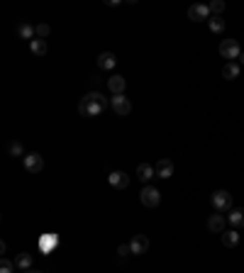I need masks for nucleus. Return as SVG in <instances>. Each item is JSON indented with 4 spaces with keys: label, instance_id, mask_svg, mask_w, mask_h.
I'll use <instances>...</instances> for the list:
<instances>
[{
    "label": "nucleus",
    "instance_id": "1",
    "mask_svg": "<svg viewBox=\"0 0 244 273\" xmlns=\"http://www.w3.org/2000/svg\"><path fill=\"white\" fill-rule=\"evenodd\" d=\"M110 108V100L103 95V93H86L83 98H81V103H78V112L83 115V117H98L103 110Z\"/></svg>",
    "mask_w": 244,
    "mask_h": 273
},
{
    "label": "nucleus",
    "instance_id": "2",
    "mask_svg": "<svg viewBox=\"0 0 244 273\" xmlns=\"http://www.w3.org/2000/svg\"><path fill=\"white\" fill-rule=\"evenodd\" d=\"M210 202H212V207H215V212H229L232 210V195L227 193V190H215L212 195H210Z\"/></svg>",
    "mask_w": 244,
    "mask_h": 273
},
{
    "label": "nucleus",
    "instance_id": "3",
    "mask_svg": "<svg viewBox=\"0 0 244 273\" xmlns=\"http://www.w3.org/2000/svg\"><path fill=\"white\" fill-rule=\"evenodd\" d=\"M139 200H142L144 207H156V205L161 202V190L154 188V185H144L142 193H139Z\"/></svg>",
    "mask_w": 244,
    "mask_h": 273
},
{
    "label": "nucleus",
    "instance_id": "4",
    "mask_svg": "<svg viewBox=\"0 0 244 273\" xmlns=\"http://www.w3.org/2000/svg\"><path fill=\"white\" fill-rule=\"evenodd\" d=\"M110 110H113L115 115L125 117V115L132 112V100L127 95H113V98H110Z\"/></svg>",
    "mask_w": 244,
    "mask_h": 273
},
{
    "label": "nucleus",
    "instance_id": "5",
    "mask_svg": "<svg viewBox=\"0 0 244 273\" xmlns=\"http://www.w3.org/2000/svg\"><path fill=\"white\" fill-rule=\"evenodd\" d=\"M220 54H222V59H239V54H242V49H239V42L237 39H222L220 42Z\"/></svg>",
    "mask_w": 244,
    "mask_h": 273
},
{
    "label": "nucleus",
    "instance_id": "6",
    "mask_svg": "<svg viewBox=\"0 0 244 273\" xmlns=\"http://www.w3.org/2000/svg\"><path fill=\"white\" fill-rule=\"evenodd\" d=\"M130 249H132V256H142L149 251V239L144 237V234H134L130 239Z\"/></svg>",
    "mask_w": 244,
    "mask_h": 273
},
{
    "label": "nucleus",
    "instance_id": "7",
    "mask_svg": "<svg viewBox=\"0 0 244 273\" xmlns=\"http://www.w3.org/2000/svg\"><path fill=\"white\" fill-rule=\"evenodd\" d=\"M22 161H25V168H27L30 173H39V171L44 168V159H42V154H37V151L27 154Z\"/></svg>",
    "mask_w": 244,
    "mask_h": 273
},
{
    "label": "nucleus",
    "instance_id": "8",
    "mask_svg": "<svg viewBox=\"0 0 244 273\" xmlns=\"http://www.w3.org/2000/svg\"><path fill=\"white\" fill-rule=\"evenodd\" d=\"M188 18L193 20V22H203V20L210 18V8L203 5V3H195V5L188 8Z\"/></svg>",
    "mask_w": 244,
    "mask_h": 273
},
{
    "label": "nucleus",
    "instance_id": "9",
    "mask_svg": "<svg viewBox=\"0 0 244 273\" xmlns=\"http://www.w3.org/2000/svg\"><path fill=\"white\" fill-rule=\"evenodd\" d=\"M207 229L210 232H225L227 229V215H222V212H215V215H210L207 217Z\"/></svg>",
    "mask_w": 244,
    "mask_h": 273
},
{
    "label": "nucleus",
    "instance_id": "10",
    "mask_svg": "<svg viewBox=\"0 0 244 273\" xmlns=\"http://www.w3.org/2000/svg\"><path fill=\"white\" fill-rule=\"evenodd\" d=\"M37 244H39V251H42V254H52L59 246V237L57 234H42Z\"/></svg>",
    "mask_w": 244,
    "mask_h": 273
},
{
    "label": "nucleus",
    "instance_id": "11",
    "mask_svg": "<svg viewBox=\"0 0 244 273\" xmlns=\"http://www.w3.org/2000/svg\"><path fill=\"white\" fill-rule=\"evenodd\" d=\"M108 183H110L113 188H117V190H125V188L130 185V176H127L125 171H113V173L108 176Z\"/></svg>",
    "mask_w": 244,
    "mask_h": 273
},
{
    "label": "nucleus",
    "instance_id": "12",
    "mask_svg": "<svg viewBox=\"0 0 244 273\" xmlns=\"http://www.w3.org/2000/svg\"><path fill=\"white\" fill-rule=\"evenodd\" d=\"M108 88H110L113 95H125V88H127L125 76H117V73H115L113 78H108Z\"/></svg>",
    "mask_w": 244,
    "mask_h": 273
},
{
    "label": "nucleus",
    "instance_id": "13",
    "mask_svg": "<svg viewBox=\"0 0 244 273\" xmlns=\"http://www.w3.org/2000/svg\"><path fill=\"white\" fill-rule=\"evenodd\" d=\"M115 64H117V56L113 52H103V54H98V69H103V71H113Z\"/></svg>",
    "mask_w": 244,
    "mask_h": 273
},
{
    "label": "nucleus",
    "instance_id": "14",
    "mask_svg": "<svg viewBox=\"0 0 244 273\" xmlns=\"http://www.w3.org/2000/svg\"><path fill=\"white\" fill-rule=\"evenodd\" d=\"M154 168H156V178H171L173 176V164L169 159H159Z\"/></svg>",
    "mask_w": 244,
    "mask_h": 273
},
{
    "label": "nucleus",
    "instance_id": "15",
    "mask_svg": "<svg viewBox=\"0 0 244 273\" xmlns=\"http://www.w3.org/2000/svg\"><path fill=\"white\" fill-rule=\"evenodd\" d=\"M154 176H156V168H154L151 164H139L137 166V178H139L142 183L149 185V181L154 178Z\"/></svg>",
    "mask_w": 244,
    "mask_h": 273
},
{
    "label": "nucleus",
    "instance_id": "16",
    "mask_svg": "<svg viewBox=\"0 0 244 273\" xmlns=\"http://www.w3.org/2000/svg\"><path fill=\"white\" fill-rule=\"evenodd\" d=\"M227 219H229V224H232L234 229H242L244 227V207H232Z\"/></svg>",
    "mask_w": 244,
    "mask_h": 273
},
{
    "label": "nucleus",
    "instance_id": "17",
    "mask_svg": "<svg viewBox=\"0 0 244 273\" xmlns=\"http://www.w3.org/2000/svg\"><path fill=\"white\" fill-rule=\"evenodd\" d=\"M30 52L35 56H44L49 52V44H47V39H32L30 42Z\"/></svg>",
    "mask_w": 244,
    "mask_h": 273
},
{
    "label": "nucleus",
    "instance_id": "18",
    "mask_svg": "<svg viewBox=\"0 0 244 273\" xmlns=\"http://www.w3.org/2000/svg\"><path fill=\"white\" fill-rule=\"evenodd\" d=\"M18 37H20V39H30V42H32V39H37L35 27H32L30 22H20V25H18Z\"/></svg>",
    "mask_w": 244,
    "mask_h": 273
},
{
    "label": "nucleus",
    "instance_id": "19",
    "mask_svg": "<svg viewBox=\"0 0 244 273\" xmlns=\"http://www.w3.org/2000/svg\"><path fill=\"white\" fill-rule=\"evenodd\" d=\"M15 268L18 271H30L32 268V254H18L15 256Z\"/></svg>",
    "mask_w": 244,
    "mask_h": 273
},
{
    "label": "nucleus",
    "instance_id": "20",
    "mask_svg": "<svg viewBox=\"0 0 244 273\" xmlns=\"http://www.w3.org/2000/svg\"><path fill=\"white\" fill-rule=\"evenodd\" d=\"M222 244H225L227 249H232V246H237L239 244V232L237 229H229V232H222Z\"/></svg>",
    "mask_w": 244,
    "mask_h": 273
},
{
    "label": "nucleus",
    "instance_id": "21",
    "mask_svg": "<svg viewBox=\"0 0 244 273\" xmlns=\"http://www.w3.org/2000/svg\"><path fill=\"white\" fill-rule=\"evenodd\" d=\"M222 76H225L227 81H234V78L239 76V64H234V61H227L225 66H222Z\"/></svg>",
    "mask_w": 244,
    "mask_h": 273
},
{
    "label": "nucleus",
    "instance_id": "22",
    "mask_svg": "<svg viewBox=\"0 0 244 273\" xmlns=\"http://www.w3.org/2000/svg\"><path fill=\"white\" fill-rule=\"evenodd\" d=\"M207 25H210V32H215V35H222L225 32V20L222 18H210Z\"/></svg>",
    "mask_w": 244,
    "mask_h": 273
},
{
    "label": "nucleus",
    "instance_id": "23",
    "mask_svg": "<svg viewBox=\"0 0 244 273\" xmlns=\"http://www.w3.org/2000/svg\"><path fill=\"white\" fill-rule=\"evenodd\" d=\"M35 35H37V39H47V37L52 35V27H49L47 22H42V25L35 27Z\"/></svg>",
    "mask_w": 244,
    "mask_h": 273
},
{
    "label": "nucleus",
    "instance_id": "24",
    "mask_svg": "<svg viewBox=\"0 0 244 273\" xmlns=\"http://www.w3.org/2000/svg\"><path fill=\"white\" fill-rule=\"evenodd\" d=\"M8 151H10V156H15V159H18V156H22V159L27 156V154H25V149H22V144H20V142H10V146H8Z\"/></svg>",
    "mask_w": 244,
    "mask_h": 273
},
{
    "label": "nucleus",
    "instance_id": "25",
    "mask_svg": "<svg viewBox=\"0 0 244 273\" xmlns=\"http://www.w3.org/2000/svg\"><path fill=\"white\" fill-rule=\"evenodd\" d=\"M207 8H210V13H212L215 18H220V13L225 10V3H222V0H212V3H210Z\"/></svg>",
    "mask_w": 244,
    "mask_h": 273
},
{
    "label": "nucleus",
    "instance_id": "26",
    "mask_svg": "<svg viewBox=\"0 0 244 273\" xmlns=\"http://www.w3.org/2000/svg\"><path fill=\"white\" fill-rule=\"evenodd\" d=\"M13 271H15V263L3 256V261H0V273H13Z\"/></svg>",
    "mask_w": 244,
    "mask_h": 273
},
{
    "label": "nucleus",
    "instance_id": "27",
    "mask_svg": "<svg viewBox=\"0 0 244 273\" xmlns=\"http://www.w3.org/2000/svg\"><path fill=\"white\" fill-rule=\"evenodd\" d=\"M117 254L122 256V258H125V256H130V254H132L130 244H120V246H117Z\"/></svg>",
    "mask_w": 244,
    "mask_h": 273
},
{
    "label": "nucleus",
    "instance_id": "28",
    "mask_svg": "<svg viewBox=\"0 0 244 273\" xmlns=\"http://www.w3.org/2000/svg\"><path fill=\"white\" fill-rule=\"evenodd\" d=\"M239 64H242V66H244V52H242V54H239Z\"/></svg>",
    "mask_w": 244,
    "mask_h": 273
},
{
    "label": "nucleus",
    "instance_id": "29",
    "mask_svg": "<svg viewBox=\"0 0 244 273\" xmlns=\"http://www.w3.org/2000/svg\"><path fill=\"white\" fill-rule=\"evenodd\" d=\"M25 273H42V271H32V268H30V271H25Z\"/></svg>",
    "mask_w": 244,
    "mask_h": 273
}]
</instances>
